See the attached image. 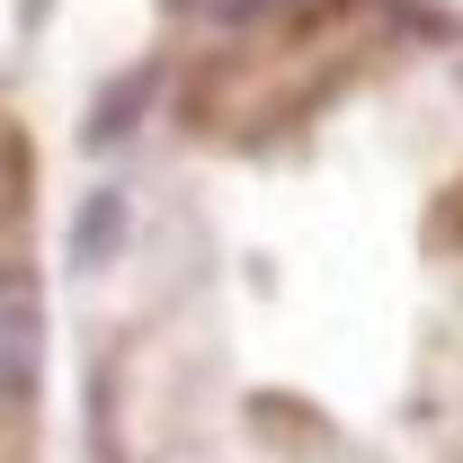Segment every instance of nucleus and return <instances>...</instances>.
<instances>
[{
  "label": "nucleus",
  "instance_id": "7ed1b4c3",
  "mask_svg": "<svg viewBox=\"0 0 463 463\" xmlns=\"http://www.w3.org/2000/svg\"><path fill=\"white\" fill-rule=\"evenodd\" d=\"M152 80H161V71H152V62H143V71H134V80H116L108 99H99V116H90V143H116V134H125V125H134V116H143V99H152Z\"/></svg>",
  "mask_w": 463,
  "mask_h": 463
},
{
  "label": "nucleus",
  "instance_id": "f03ea898",
  "mask_svg": "<svg viewBox=\"0 0 463 463\" xmlns=\"http://www.w3.org/2000/svg\"><path fill=\"white\" fill-rule=\"evenodd\" d=\"M125 232H134V205H125V187H90V196H80V214H71V241H62V259H71L80 277H99L116 250H125Z\"/></svg>",
  "mask_w": 463,
  "mask_h": 463
},
{
  "label": "nucleus",
  "instance_id": "f257e3e1",
  "mask_svg": "<svg viewBox=\"0 0 463 463\" xmlns=\"http://www.w3.org/2000/svg\"><path fill=\"white\" fill-rule=\"evenodd\" d=\"M45 383V294L27 268H0V402H36Z\"/></svg>",
  "mask_w": 463,
  "mask_h": 463
}]
</instances>
